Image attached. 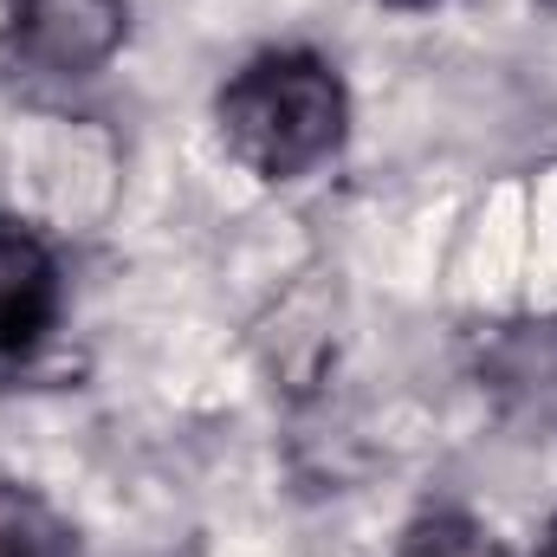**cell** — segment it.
<instances>
[{
	"mask_svg": "<svg viewBox=\"0 0 557 557\" xmlns=\"http://www.w3.org/2000/svg\"><path fill=\"white\" fill-rule=\"evenodd\" d=\"M539 557H557V539H552V545H545V552H539Z\"/></svg>",
	"mask_w": 557,
	"mask_h": 557,
	"instance_id": "obj_8",
	"label": "cell"
},
{
	"mask_svg": "<svg viewBox=\"0 0 557 557\" xmlns=\"http://www.w3.org/2000/svg\"><path fill=\"white\" fill-rule=\"evenodd\" d=\"M131 39L124 0H0V59L20 78H91Z\"/></svg>",
	"mask_w": 557,
	"mask_h": 557,
	"instance_id": "obj_2",
	"label": "cell"
},
{
	"mask_svg": "<svg viewBox=\"0 0 557 557\" xmlns=\"http://www.w3.org/2000/svg\"><path fill=\"white\" fill-rule=\"evenodd\" d=\"M383 7H403V13H421V7H434V0H383Z\"/></svg>",
	"mask_w": 557,
	"mask_h": 557,
	"instance_id": "obj_7",
	"label": "cell"
},
{
	"mask_svg": "<svg viewBox=\"0 0 557 557\" xmlns=\"http://www.w3.org/2000/svg\"><path fill=\"white\" fill-rule=\"evenodd\" d=\"M499 409L525 428H557V324H519L486 350Z\"/></svg>",
	"mask_w": 557,
	"mask_h": 557,
	"instance_id": "obj_4",
	"label": "cell"
},
{
	"mask_svg": "<svg viewBox=\"0 0 557 557\" xmlns=\"http://www.w3.org/2000/svg\"><path fill=\"white\" fill-rule=\"evenodd\" d=\"M0 557H78V539L52 499L20 480H0Z\"/></svg>",
	"mask_w": 557,
	"mask_h": 557,
	"instance_id": "obj_5",
	"label": "cell"
},
{
	"mask_svg": "<svg viewBox=\"0 0 557 557\" xmlns=\"http://www.w3.org/2000/svg\"><path fill=\"white\" fill-rule=\"evenodd\" d=\"M403 557H506L473 519H454V512H434L409 532Z\"/></svg>",
	"mask_w": 557,
	"mask_h": 557,
	"instance_id": "obj_6",
	"label": "cell"
},
{
	"mask_svg": "<svg viewBox=\"0 0 557 557\" xmlns=\"http://www.w3.org/2000/svg\"><path fill=\"white\" fill-rule=\"evenodd\" d=\"M59 305H65L59 253L26 221L0 214V363L39 350L46 331L59 324Z\"/></svg>",
	"mask_w": 557,
	"mask_h": 557,
	"instance_id": "obj_3",
	"label": "cell"
},
{
	"mask_svg": "<svg viewBox=\"0 0 557 557\" xmlns=\"http://www.w3.org/2000/svg\"><path fill=\"white\" fill-rule=\"evenodd\" d=\"M214 131L227 156L260 175V182H298L318 162H331L350 131V91L331 59L318 52H260L247 59L221 98H214Z\"/></svg>",
	"mask_w": 557,
	"mask_h": 557,
	"instance_id": "obj_1",
	"label": "cell"
}]
</instances>
